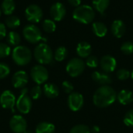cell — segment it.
I'll use <instances>...</instances> for the list:
<instances>
[{
  "label": "cell",
  "mask_w": 133,
  "mask_h": 133,
  "mask_svg": "<svg viewBox=\"0 0 133 133\" xmlns=\"http://www.w3.org/2000/svg\"><path fill=\"white\" fill-rule=\"evenodd\" d=\"M16 103V96L10 90H5L0 95V105L3 109L12 110Z\"/></svg>",
  "instance_id": "obj_11"
},
{
  "label": "cell",
  "mask_w": 133,
  "mask_h": 133,
  "mask_svg": "<svg viewBox=\"0 0 133 133\" xmlns=\"http://www.w3.org/2000/svg\"><path fill=\"white\" fill-rule=\"evenodd\" d=\"M99 60L97 56H90L89 57L87 58L86 61V65L90 68H95L98 66L99 64Z\"/></svg>",
  "instance_id": "obj_35"
},
{
  "label": "cell",
  "mask_w": 133,
  "mask_h": 133,
  "mask_svg": "<svg viewBox=\"0 0 133 133\" xmlns=\"http://www.w3.org/2000/svg\"><path fill=\"white\" fill-rule=\"evenodd\" d=\"M73 19L83 24L92 23L95 18V10L89 5H81L76 7L72 13Z\"/></svg>",
  "instance_id": "obj_2"
},
{
  "label": "cell",
  "mask_w": 133,
  "mask_h": 133,
  "mask_svg": "<svg viewBox=\"0 0 133 133\" xmlns=\"http://www.w3.org/2000/svg\"><path fill=\"white\" fill-rule=\"evenodd\" d=\"M118 102L122 105H129L133 101V93L130 90L123 89L117 94Z\"/></svg>",
  "instance_id": "obj_20"
},
{
  "label": "cell",
  "mask_w": 133,
  "mask_h": 133,
  "mask_svg": "<svg viewBox=\"0 0 133 133\" xmlns=\"http://www.w3.org/2000/svg\"><path fill=\"white\" fill-rule=\"evenodd\" d=\"M6 36V27L5 24L0 22V41Z\"/></svg>",
  "instance_id": "obj_38"
},
{
  "label": "cell",
  "mask_w": 133,
  "mask_h": 133,
  "mask_svg": "<svg viewBox=\"0 0 133 133\" xmlns=\"http://www.w3.org/2000/svg\"><path fill=\"white\" fill-rule=\"evenodd\" d=\"M90 131H91V133H99L100 132V128L97 125H94L92 127Z\"/></svg>",
  "instance_id": "obj_40"
},
{
  "label": "cell",
  "mask_w": 133,
  "mask_h": 133,
  "mask_svg": "<svg viewBox=\"0 0 133 133\" xmlns=\"http://www.w3.org/2000/svg\"><path fill=\"white\" fill-rule=\"evenodd\" d=\"M100 65L104 72L108 74L113 72L117 67V61L115 57L110 55L104 56L100 61Z\"/></svg>",
  "instance_id": "obj_15"
},
{
  "label": "cell",
  "mask_w": 133,
  "mask_h": 133,
  "mask_svg": "<svg viewBox=\"0 0 133 133\" xmlns=\"http://www.w3.org/2000/svg\"><path fill=\"white\" fill-rule=\"evenodd\" d=\"M69 133H91V131L87 125H77L71 129Z\"/></svg>",
  "instance_id": "obj_30"
},
{
  "label": "cell",
  "mask_w": 133,
  "mask_h": 133,
  "mask_svg": "<svg viewBox=\"0 0 133 133\" xmlns=\"http://www.w3.org/2000/svg\"><path fill=\"white\" fill-rule=\"evenodd\" d=\"M131 78H132V80H133V71H132V73H131Z\"/></svg>",
  "instance_id": "obj_42"
},
{
  "label": "cell",
  "mask_w": 133,
  "mask_h": 133,
  "mask_svg": "<svg viewBox=\"0 0 133 133\" xmlns=\"http://www.w3.org/2000/svg\"><path fill=\"white\" fill-rule=\"evenodd\" d=\"M116 76L117 78L121 80V81H125V80H127L128 78H129L131 77V73L129 71H128L127 69H125V68H122V69H119L117 73H116Z\"/></svg>",
  "instance_id": "obj_34"
},
{
  "label": "cell",
  "mask_w": 133,
  "mask_h": 133,
  "mask_svg": "<svg viewBox=\"0 0 133 133\" xmlns=\"http://www.w3.org/2000/svg\"><path fill=\"white\" fill-rule=\"evenodd\" d=\"M5 25L10 29H16L20 25V20L18 16L14 15L8 16L5 20Z\"/></svg>",
  "instance_id": "obj_26"
},
{
  "label": "cell",
  "mask_w": 133,
  "mask_h": 133,
  "mask_svg": "<svg viewBox=\"0 0 133 133\" xmlns=\"http://www.w3.org/2000/svg\"><path fill=\"white\" fill-rule=\"evenodd\" d=\"M9 128L14 133H23L27 129V122L22 115H13L9 121Z\"/></svg>",
  "instance_id": "obj_10"
},
{
  "label": "cell",
  "mask_w": 133,
  "mask_h": 133,
  "mask_svg": "<svg viewBox=\"0 0 133 133\" xmlns=\"http://www.w3.org/2000/svg\"><path fill=\"white\" fill-rule=\"evenodd\" d=\"M6 41L9 45L12 46H18L21 42V37L19 33L16 31H10L6 35Z\"/></svg>",
  "instance_id": "obj_25"
},
{
  "label": "cell",
  "mask_w": 133,
  "mask_h": 133,
  "mask_svg": "<svg viewBox=\"0 0 133 133\" xmlns=\"http://www.w3.org/2000/svg\"><path fill=\"white\" fill-rule=\"evenodd\" d=\"M12 58L13 62L20 67L26 66L32 60L31 50L26 45L16 46L12 52Z\"/></svg>",
  "instance_id": "obj_4"
},
{
  "label": "cell",
  "mask_w": 133,
  "mask_h": 133,
  "mask_svg": "<svg viewBox=\"0 0 133 133\" xmlns=\"http://www.w3.org/2000/svg\"><path fill=\"white\" fill-rule=\"evenodd\" d=\"M117 99V93L109 85L101 86L96 90L93 96L94 104L99 108H105L111 106Z\"/></svg>",
  "instance_id": "obj_1"
},
{
  "label": "cell",
  "mask_w": 133,
  "mask_h": 133,
  "mask_svg": "<svg viewBox=\"0 0 133 133\" xmlns=\"http://www.w3.org/2000/svg\"><path fill=\"white\" fill-rule=\"evenodd\" d=\"M55 127L52 123L42 122L37 124L35 129L36 133H55Z\"/></svg>",
  "instance_id": "obj_22"
},
{
  "label": "cell",
  "mask_w": 133,
  "mask_h": 133,
  "mask_svg": "<svg viewBox=\"0 0 133 133\" xmlns=\"http://www.w3.org/2000/svg\"><path fill=\"white\" fill-rule=\"evenodd\" d=\"M124 124L126 126L133 127V109L129 111L124 117Z\"/></svg>",
  "instance_id": "obj_36"
},
{
  "label": "cell",
  "mask_w": 133,
  "mask_h": 133,
  "mask_svg": "<svg viewBox=\"0 0 133 133\" xmlns=\"http://www.w3.org/2000/svg\"><path fill=\"white\" fill-rule=\"evenodd\" d=\"M29 82V76L24 71L15 72L12 77V84L16 89H23Z\"/></svg>",
  "instance_id": "obj_13"
},
{
  "label": "cell",
  "mask_w": 133,
  "mask_h": 133,
  "mask_svg": "<svg viewBox=\"0 0 133 133\" xmlns=\"http://www.w3.org/2000/svg\"><path fill=\"white\" fill-rule=\"evenodd\" d=\"M25 16L30 23H39L43 17L42 9L36 4L29 5L25 9Z\"/></svg>",
  "instance_id": "obj_9"
},
{
  "label": "cell",
  "mask_w": 133,
  "mask_h": 133,
  "mask_svg": "<svg viewBox=\"0 0 133 133\" xmlns=\"http://www.w3.org/2000/svg\"><path fill=\"white\" fill-rule=\"evenodd\" d=\"M67 103L69 109L72 111H79L84 104V99L82 94L79 92H72L69 94Z\"/></svg>",
  "instance_id": "obj_12"
},
{
  "label": "cell",
  "mask_w": 133,
  "mask_h": 133,
  "mask_svg": "<svg viewBox=\"0 0 133 133\" xmlns=\"http://www.w3.org/2000/svg\"><path fill=\"white\" fill-rule=\"evenodd\" d=\"M65 14V6L61 2H55L50 8V16L54 21H61L64 19Z\"/></svg>",
  "instance_id": "obj_14"
},
{
  "label": "cell",
  "mask_w": 133,
  "mask_h": 133,
  "mask_svg": "<svg viewBox=\"0 0 133 133\" xmlns=\"http://www.w3.org/2000/svg\"><path fill=\"white\" fill-rule=\"evenodd\" d=\"M11 53V48L6 43L0 42V58L3 59L9 56Z\"/></svg>",
  "instance_id": "obj_29"
},
{
  "label": "cell",
  "mask_w": 133,
  "mask_h": 133,
  "mask_svg": "<svg viewBox=\"0 0 133 133\" xmlns=\"http://www.w3.org/2000/svg\"><path fill=\"white\" fill-rule=\"evenodd\" d=\"M42 92H43V90H42L41 87L40 85H37L36 86L33 87L30 89V96L31 99H33V100H37V99H39L41 96Z\"/></svg>",
  "instance_id": "obj_31"
},
{
  "label": "cell",
  "mask_w": 133,
  "mask_h": 133,
  "mask_svg": "<svg viewBox=\"0 0 133 133\" xmlns=\"http://www.w3.org/2000/svg\"><path fill=\"white\" fill-rule=\"evenodd\" d=\"M2 9H1V8H0V16H1V15H2Z\"/></svg>",
  "instance_id": "obj_43"
},
{
  "label": "cell",
  "mask_w": 133,
  "mask_h": 133,
  "mask_svg": "<svg viewBox=\"0 0 133 133\" xmlns=\"http://www.w3.org/2000/svg\"><path fill=\"white\" fill-rule=\"evenodd\" d=\"M23 35L24 38L31 44L38 43L42 40V33L38 27L34 24H27L23 29Z\"/></svg>",
  "instance_id": "obj_6"
},
{
  "label": "cell",
  "mask_w": 133,
  "mask_h": 133,
  "mask_svg": "<svg viewBox=\"0 0 133 133\" xmlns=\"http://www.w3.org/2000/svg\"><path fill=\"white\" fill-rule=\"evenodd\" d=\"M92 30L94 34L99 38H103L104 37L107 33H108V27L107 26L100 21L94 22L92 24Z\"/></svg>",
  "instance_id": "obj_21"
},
{
  "label": "cell",
  "mask_w": 133,
  "mask_h": 133,
  "mask_svg": "<svg viewBox=\"0 0 133 133\" xmlns=\"http://www.w3.org/2000/svg\"><path fill=\"white\" fill-rule=\"evenodd\" d=\"M43 92L46 97L49 99H55L59 95V89L58 86L53 83H46L44 85Z\"/></svg>",
  "instance_id": "obj_19"
},
{
  "label": "cell",
  "mask_w": 133,
  "mask_h": 133,
  "mask_svg": "<svg viewBox=\"0 0 133 133\" xmlns=\"http://www.w3.org/2000/svg\"><path fill=\"white\" fill-rule=\"evenodd\" d=\"M68 56V50L65 46H59L54 53V59L58 62L63 61Z\"/></svg>",
  "instance_id": "obj_27"
},
{
  "label": "cell",
  "mask_w": 133,
  "mask_h": 133,
  "mask_svg": "<svg viewBox=\"0 0 133 133\" xmlns=\"http://www.w3.org/2000/svg\"><path fill=\"white\" fill-rule=\"evenodd\" d=\"M92 79L94 82H95L98 85H101V86L108 85L112 82L111 76L105 72L94 71L92 74Z\"/></svg>",
  "instance_id": "obj_17"
},
{
  "label": "cell",
  "mask_w": 133,
  "mask_h": 133,
  "mask_svg": "<svg viewBox=\"0 0 133 133\" xmlns=\"http://www.w3.org/2000/svg\"><path fill=\"white\" fill-rule=\"evenodd\" d=\"M110 0H92L93 8L101 14H104L108 8Z\"/></svg>",
  "instance_id": "obj_24"
},
{
  "label": "cell",
  "mask_w": 133,
  "mask_h": 133,
  "mask_svg": "<svg viewBox=\"0 0 133 133\" xmlns=\"http://www.w3.org/2000/svg\"><path fill=\"white\" fill-rule=\"evenodd\" d=\"M111 31L112 34L115 37L120 38L125 34V33L126 31V27H125V23L122 20H115L111 24Z\"/></svg>",
  "instance_id": "obj_16"
},
{
  "label": "cell",
  "mask_w": 133,
  "mask_h": 133,
  "mask_svg": "<svg viewBox=\"0 0 133 133\" xmlns=\"http://www.w3.org/2000/svg\"><path fill=\"white\" fill-rule=\"evenodd\" d=\"M62 87L63 91L67 94H71L74 89L73 85L69 81H64L62 84Z\"/></svg>",
  "instance_id": "obj_37"
},
{
  "label": "cell",
  "mask_w": 133,
  "mask_h": 133,
  "mask_svg": "<svg viewBox=\"0 0 133 133\" xmlns=\"http://www.w3.org/2000/svg\"><path fill=\"white\" fill-rule=\"evenodd\" d=\"M16 107L17 111L23 114H28L32 108V99L28 95L27 88H23L20 91V94L16 100Z\"/></svg>",
  "instance_id": "obj_5"
},
{
  "label": "cell",
  "mask_w": 133,
  "mask_h": 133,
  "mask_svg": "<svg viewBox=\"0 0 133 133\" xmlns=\"http://www.w3.org/2000/svg\"><path fill=\"white\" fill-rule=\"evenodd\" d=\"M34 56L41 65L50 64L54 59V54L51 47L45 42L40 43L34 48Z\"/></svg>",
  "instance_id": "obj_3"
},
{
  "label": "cell",
  "mask_w": 133,
  "mask_h": 133,
  "mask_svg": "<svg viewBox=\"0 0 133 133\" xmlns=\"http://www.w3.org/2000/svg\"><path fill=\"white\" fill-rule=\"evenodd\" d=\"M23 133H33V132H32V131H30V130H27V129H26V131H25Z\"/></svg>",
  "instance_id": "obj_41"
},
{
  "label": "cell",
  "mask_w": 133,
  "mask_h": 133,
  "mask_svg": "<svg viewBox=\"0 0 133 133\" xmlns=\"http://www.w3.org/2000/svg\"><path fill=\"white\" fill-rule=\"evenodd\" d=\"M48 77L49 74L48 70L41 64L34 65L30 70V78L38 85L45 83Z\"/></svg>",
  "instance_id": "obj_8"
},
{
  "label": "cell",
  "mask_w": 133,
  "mask_h": 133,
  "mask_svg": "<svg viewBox=\"0 0 133 133\" xmlns=\"http://www.w3.org/2000/svg\"><path fill=\"white\" fill-rule=\"evenodd\" d=\"M42 27L47 33H53L56 29V24L53 20L45 19L42 23Z\"/></svg>",
  "instance_id": "obj_28"
},
{
  "label": "cell",
  "mask_w": 133,
  "mask_h": 133,
  "mask_svg": "<svg viewBox=\"0 0 133 133\" xmlns=\"http://www.w3.org/2000/svg\"><path fill=\"white\" fill-rule=\"evenodd\" d=\"M121 51L125 55H131L133 53V42H125L121 46Z\"/></svg>",
  "instance_id": "obj_32"
},
{
  "label": "cell",
  "mask_w": 133,
  "mask_h": 133,
  "mask_svg": "<svg viewBox=\"0 0 133 133\" xmlns=\"http://www.w3.org/2000/svg\"><path fill=\"white\" fill-rule=\"evenodd\" d=\"M92 47L90 43L87 42H81L77 45L76 53L80 58H87L90 56Z\"/></svg>",
  "instance_id": "obj_18"
},
{
  "label": "cell",
  "mask_w": 133,
  "mask_h": 133,
  "mask_svg": "<svg viewBox=\"0 0 133 133\" xmlns=\"http://www.w3.org/2000/svg\"><path fill=\"white\" fill-rule=\"evenodd\" d=\"M16 9V3L14 0H3L1 4L2 12L7 16L12 15Z\"/></svg>",
  "instance_id": "obj_23"
},
{
  "label": "cell",
  "mask_w": 133,
  "mask_h": 133,
  "mask_svg": "<svg viewBox=\"0 0 133 133\" xmlns=\"http://www.w3.org/2000/svg\"><path fill=\"white\" fill-rule=\"evenodd\" d=\"M10 74V67L5 63H0V79H4Z\"/></svg>",
  "instance_id": "obj_33"
},
{
  "label": "cell",
  "mask_w": 133,
  "mask_h": 133,
  "mask_svg": "<svg viewBox=\"0 0 133 133\" xmlns=\"http://www.w3.org/2000/svg\"><path fill=\"white\" fill-rule=\"evenodd\" d=\"M86 63L81 58L74 57L71 59L65 67V71L67 74L72 78H76L79 76L85 70Z\"/></svg>",
  "instance_id": "obj_7"
},
{
  "label": "cell",
  "mask_w": 133,
  "mask_h": 133,
  "mask_svg": "<svg viewBox=\"0 0 133 133\" xmlns=\"http://www.w3.org/2000/svg\"><path fill=\"white\" fill-rule=\"evenodd\" d=\"M68 2L72 6H74L76 8L81 5L82 3V0H68Z\"/></svg>",
  "instance_id": "obj_39"
}]
</instances>
